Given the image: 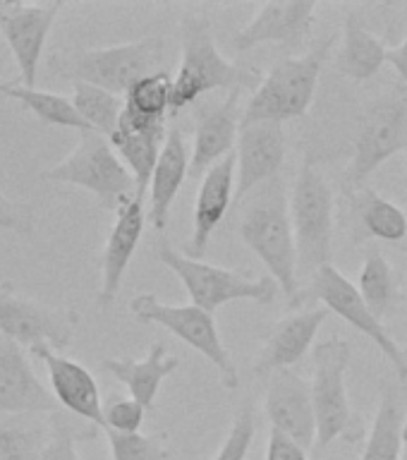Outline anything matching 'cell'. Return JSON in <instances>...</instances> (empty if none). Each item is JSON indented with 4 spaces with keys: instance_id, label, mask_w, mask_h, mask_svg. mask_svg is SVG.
Wrapping results in <instances>:
<instances>
[{
    "instance_id": "6da1fadb",
    "label": "cell",
    "mask_w": 407,
    "mask_h": 460,
    "mask_svg": "<svg viewBox=\"0 0 407 460\" xmlns=\"http://www.w3.org/2000/svg\"><path fill=\"white\" fill-rule=\"evenodd\" d=\"M240 237L261 259L269 276L279 283L280 293L286 295L288 305L295 309L302 307L305 293L300 290V276H297V247H295L293 218H290V197L280 175L259 187L250 207L244 208Z\"/></svg>"
},
{
    "instance_id": "7a4b0ae2",
    "label": "cell",
    "mask_w": 407,
    "mask_h": 460,
    "mask_svg": "<svg viewBox=\"0 0 407 460\" xmlns=\"http://www.w3.org/2000/svg\"><path fill=\"white\" fill-rule=\"evenodd\" d=\"M165 41L146 36L139 41L118 43L106 49L67 50L50 56L49 70L65 82H84L125 99L139 79L164 70Z\"/></svg>"
},
{
    "instance_id": "3957f363",
    "label": "cell",
    "mask_w": 407,
    "mask_h": 460,
    "mask_svg": "<svg viewBox=\"0 0 407 460\" xmlns=\"http://www.w3.org/2000/svg\"><path fill=\"white\" fill-rule=\"evenodd\" d=\"M257 79V72L230 63L214 41V27L207 17L190 14L182 20V58L173 77L171 113H180L194 101L216 89H244Z\"/></svg>"
},
{
    "instance_id": "277c9868",
    "label": "cell",
    "mask_w": 407,
    "mask_h": 460,
    "mask_svg": "<svg viewBox=\"0 0 407 460\" xmlns=\"http://www.w3.org/2000/svg\"><path fill=\"white\" fill-rule=\"evenodd\" d=\"M333 41H336L333 36H323L305 56L280 58L252 92L240 125L286 122L307 113Z\"/></svg>"
},
{
    "instance_id": "5b68a950",
    "label": "cell",
    "mask_w": 407,
    "mask_h": 460,
    "mask_svg": "<svg viewBox=\"0 0 407 460\" xmlns=\"http://www.w3.org/2000/svg\"><path fill=\"white\" fill-rule=\"evenodd\" d=\"M352 359V345L345 338H326L312 350V402L316 415V451L329 448L336 438L359 441L362 424L352 415L348 395V367Z\"/></svg>"
},
{
    "instance_id": "8992f818",
    "label": "cell",
    "mask_w": 407,
    "mask_h": 460,
    "mask_svg": "<svg viewBox=\"0 0 407 460\" xmlns=\"http://www.w3.org/2000/svg\"><path fill=\"white\" fill-rule=\"evenodd\" d=\"M41 180L82 187L96 197L101 208L113 214L137 194L132 172L115 154L113 144L99 132H79L77 146L60 164L46 168Z\"/></svg>"
},
{
    "instance_id": "52a82bcc",
    "label": "cell",
    "mask_w": 407,
    "mask_h": 460,
    "mask_svg": "<svg viewBox=\"0 0 407 460\" xmlns=\"http://www.w3.org/2000/svg\"><path fill=\"white\" fill-rule=\"evenodd\" d=\"M297 276L312 280L333 257V190L312 161H305L295 175L290 192Z\"/></svg>"
},
{
    "instance_id": "ba28073f",
    "label": "cell",
    "mask_w": 407,
    "mask_h": 460,
    "mask_svg": "<svg viewBox=\"0 0 407 460\" xmlns=\"http://www.w3.org/2000/svg\"><path fill=\"white\" fill-rule=\"evenodd\" d=\"M154 257L182 280L192 305L207 309L211 314L216 309L237 300H250L259 307H266V305H273L280 293L279 283L269 273L259 279H247L244 273H237L233 269L211 266L201 259L185 257L182 252L173 250L168 243L158 244Z\"/></svg>"
},
{
    "instance_id": "9c48e42d",
    "label": "cell",
    "mask_w": 407,
    "mask_h": 460,
    "mask_svg": "<svg viewBox=\"0 0 407 460\" xmlns=\"http://www.w3.org/2000/svg\"><path fill=\"white\" fill-rule=\"evenodd\" d=\"M129 312L137 322L151 323V326H161L182 343L190 345L192 350L211 362L216 372L221 376V384L228 391H235L240 386V376H237V367L230 358L228 348L223 345L218 326L211 312L197 307V305H165L151 293H142L132 297L129 302Z\"/></svg>"
},
{
    "instance_id": "30bf717a",
    "label": "cell",
    "mask_w": 407,
    "mask_h": 460,
    "mask_svg": "<svg viewBox=\"0 0 407 460\" xmlns=\"http://www.w3.org/2000/svg\"><path fill=\"white\" fill-rule=\"evenodd\" d=\"M403 149H407V93L391 92L374 101L359 120L348 165L350 187H365L372 172Z\"/></svg>"
},
{
    "instance_id": "8fae6325",
    "label": "cell",
    "mask_w": 407,
    "mask_h": 460,
    "mask_svg": "<svg viewBox=\"0 0 407 460\" xmlns=\"http://www.w3.org/2000/svg\"><path fill=\"white\" fill-rule=\"evenodd\" d=\"M77 326V309L49 307L17 293L13 283L0 286V336L22 348L50 345L60 352L72 343Z\"/></svg>"
},
{
    "instance_id": "7c38bea8",
    "label": "cell",
    "mask_w": 407,
    "mask_h": 460,
    "mask_svg": "<svg viewBox=\"0 0 407 460\" xmlns=\"http://www.w3.org/2000/svg\"><path fill=\"white\" fill-rule=\"evenodd\" d=\"M312 288H309V295L319 300L323 307L338 314L343 322H348L352 329H358L362 336H367L376 348L381 350V355L391 362V367L398 374V379L407 381V359L405 352L398 343H395L391 333L386 331L384 322L379 316L374 314L372 309L367 307L365 297L359 295L358 286L345 279L343 273L338 271L333 264L322 266L319 271L312 276Z\"/></svg>"
},
{
    "instance_id": "4fadbf2b",
    "label": "cell",
    "mask_w": 407,
    "mask_h": 460,
    "mask_svg": "<svg viewBox=\"0 0 407 460\" xmlns=\"http://www.w3.org/2000/svg\"><path fill=\"white\" fill-rule=\"evenodd\" d=\"M65 3H5L0 10V34L20 67L22 84L36 89L43 46Z\"/></svg>"
},
{
    "instance_id": "5bb4252c",
    "label": "cell",
    "mask_w": 407,
    "mask_h": 460,
    "mask_svg": "<svg viewBox=\"0 0 407 460\" xmlns=\"http://www.w3.org/2000/svg\"><path fill=\"white\" fill-rule=\"evenodd\" d=\"M286 129L283 122H247L240 125L235 144L237 187L235 204L257 192L259 187L279 178L286 161Z\"/></svg>"
},
{
    "instance_id": "9a60e30c",
    "label": "cell",
    "mask_w": 407,
    "mask_h": 460,
    "mask_svg": "<svg viewBox=\"0 0 407 460\" xmlns=\"http://www.w3.org/2000/svg\"><path fill=\"white\" fill-rule=\"evenodd\" d=\"M31 358L41 359L46 365L50 379V394L63 405L67 412H72L86 424H93L103 429V401H101L99 384L93 379V374L84 365H79L77 359L65 358L63 352L53 350L50 345H34L29 348Z\"/></svg>"
},
{
    "instance_id": "2e32d148",
    "label": "cell",
    "mask_w": 407,
    "mask_h": 460,
    "mask_svg": "<svg viewBox=\"0 0 407 460\" xmlns=\"http://www.w3.org/2000/svg\"><path fill=\"white\" fill-rule=\"evenodd\" d=\"M264 410L271 429L286 434L302 448L316 446V415L312 386L295 369H283L269 376Z\"/></svg>"
},
{
    "instance_id": "e0dca14e",
    "label": "cell",
    "mask_w": 407,
    "mask_h": 460,
    "mask_svg": "<svg viewBox=\"0 0 407 460\" xmlns=\"http://www.w3.org/2000/svg\"><path fill=\"white\" fill-rule=\"evenodd\" d=\"M56 410L58 401L36 376L24 348L0 336V415H53Z\"/></svg>"
},
{
    "instance_id": "ac0fdd59",
    "label": "cell",
    "mask_w": 407,
    "mask_h": 460,
    "mask_svg": "<svg viewBox=\"0 0 407 460\" xmlns=\"http://www.w3.org/2000/svg\"><path fill=\"white\" fill-rule=\"evenodd\" d=\"M237 187V161L235 154H230L208 168L201 175L197 199H194L192 214V235L185 243V257L201 259L207 252L214 230L221 226V221L228 214L230 204H235Z\"/></svg>"
},
{
    "instance_id": "d6986e66",
    "label": "cell",
    "mask_w": 407,
    "mask_h": 460,
    "mask_svg": "<svg viewBox=\"0 0 407 460\" xmlns=\"http://www.w3.org/2000/svg\"><path fill=\"white\" fill-rule=\"evenodd\" d=\"M144 226H146V208L144 197L135 194L128 204H122L115 214V223L108 233L103 257H101V288L96 295L101 309H108L120 293L122 279L128 273V266L137 252V244L142 240Z\"/></svg>"
},
{
    "instance_id": "ffe728a7",
    "label": "cell",
    "mask_w": 407,
    "mask_h": 460,
    "mask_svg": "<svg viewBox=\"0 0 407 460\" xmlns=\"http://www.w3.org/2000/svg\"><path fill=\"white\" fill-rule=\"evenodd\" d=\"M314 13V0L264 3V5H259L257 14L233 36L230 46L237 53H244V50L257 49L264 43H279V46L300 43L312 29Z\"/></svg>"
},
{
    "instance_id": "44dd1931",
    "label": "cell",
    "mask_w": 407,
    "mask_h": 460,
    "mask_svg": "<svg viewBox=\"0 0 407 460\" xmlns=\"http://www.w3.org/2000/svg\"><path fill=\"white\" fill-rule=\"evenodd\" d=\"M329 314L331 312L326 307H309L280 319L266 338L264 348L252 367V374L259 379L261 376L269 379L276 372L293 369V365H297L307 355L309 348L314 345L316 333Z\"/></svg>"
},
{
    "instance_id": "7402d4cb",
    "label": "cell",
    "mask_w": 407,
    "mask_h": 460,
    "mask_svg": "<svg viewBox=\"0 0 407 460\" xmlns=\"http://www.w3.org/2000/svg\"><path fill=\"white\" fill-rule=\"evenodd\" d=\"M240 93L243 89L228 92L218 106L208 108L199 115L192 139V158H190V175L201 178L208 168L221 164L223 158L235 154L237 135H240Z\"/></svg>"
},
{
    "instance_id": "603a6c76",
    "label": "cell",
    "mask_w": 407,
    "mask_h": 460,
    "mask_svg": "<svg viewBox=\"0 0 407 460\" xmlns=\"http://www.w3.org/2000/svg\"><path fill=\"white\" fill-rule=\"evenodd\" d=\"M190 158H192V149H187L185 132L178 128L168 129L164 151L158 156V164L149 182L146 221L156 230H165V226H168L175 197H178L180 187L190 175Z\"/></svg>"
},
{
    "instance_id": "cb8c5ba5",
    "label": "cell",
    "mask_w": 407,
    "mask_h": 460,
    "mask_svg": "<svg viewBox=\"0 0 407 460\" xmlns=\"http://www.w3.org/2000/svg\"><path fill=\"white\" fill-rule=\"evenodd\" d=\"M103 372L125 384L129 398H135L146 410L154 408L156 395L161 391L164 379L178 372L180 359L168 352L165 343H154L142 359L132 358H108L101 362Z\"/></svg>"
},
{
    "instance_id": "d4e9b609",
    "label": "cell",
    "mask_w": 407,
    "mask_h": 460,
    "mask_svg": "<svg viewBox=\"0 0 407 460\" xmlns=\"http://www.w3.org/2000/svg\"><path fill=\"white\" fill-rule=\"evenodd\" d=\"M386 43L374 31H369L355 14H348L343 24V36H341V50L336 56L338 72L362 84L379 75L381 67L386 65Z\"/></svg>"
},
{
    "instance_id": "484cf974",
    "label": "cell",
    "mask_w": 407,
    "mask_h": 460,
    "mask_svg": "<svg viewBox=\"0 0 407 460\" xmlns=\"http://www.w3.org/2000/svg\"><path fill=\"white\" fill-rule=\"evenodd\" d=\"M165 137H168L165 125H156V128L146 129H115V135L108 139L122 164L132 172L139 197H146L151 175H154L158 156L164 151Z\"/></svg>"
},
{
    "instance_id": "4316f807",
    "label": "cell",
    "mask_w": 407,
    "mask_h": 460,
    "mask_svg": "<svg viewBox=\"0 0 407 460\" xmlns=\"http://www.w3.org/2000/svg\"><path fill=\"white\" fill-rule=\"evenodd\" d=\"M359 228L367 237L384 243H403L407 237V216L398 204L381 197L372 187H358L352 194Z\"/></svg>"
},
{
    "instance_id": "83f0119b",
    "label": "cell",
    "mask_w": 407,
    "mask_h": 460,
    "mask_svg": "<svg viewBox=\"0 0 407 460\" xmlns=\"http://www.w3.org/2000/svg\"><path fill=\"white\" fill-rule=\"evenodd\" d=\"M0 96L17 101L29 113H34L43 125H56V128H70L77 132H92L84 118L77 113L72 99L63 93L41 92V89H29L24 84H0Z\"/></svg>"
},
{
    "instance_id": "f1b7e54d",
    "label": "cell",
    "mask_w": 407,
    "mask_h": 460,
    "mask_svg": "<svg viewBox=\"0 0 407 460\" xmlns=\"http://www.w3.org/2000/svg\"><path fill=\"white\" fill-rule=\"evenodd\" d=\"M405 415L407 412L394 388L384 391L359 460H401Z\"/></svg>"
},
{
    "instance_id": "f546056e",
    "label": "cell",
    "mask_w": 407,
    "mask_h": 460,
    "mask_svg": "<svg viewBox=\"0 0 407 460\" xmlns=\"http://www.w3.org/2000/svg\"><path fill=\"white\" fill-rule=\"evenodd\" d=\"M358 290L365 297L367 307L372 309L379 319L394 314L395 307L403 300L395 269L379 252L369 254L365 264H362V269H359Z\"/></svg>"
},
{
    "instance_id": "4dcf8cb0",
    "label": "cell",
    "mask_w": 407,
    "mask_h": 460,
    "mask_svg": "<svg viewBox=\"0 0 407 460\" xmlns=\"http://www.w3.org/2000/svg\"><path fill=\"white\" fill-rule=\"evenodd\" d=\"M72 103L77 108V113L84 118L86 125L92 128V132H99L106 139L115 135V129L120 125L125 99L106 92V89H99V86L75 82L72 84Z\"/></svg>"
},
{
    "instance_id": "1f68e13d",
    "label": "cell",
    "mask_w": 407,
    "mask_h": 460,
    "mask_svg": "<svg viewBox=\"0 0 407 460\" xmlns=\"http://www.w3.org/2000/svg\"><path fill=\"white\" fill-rule=\"evenodd\" d=\"M171 93L173 75L168 70H161L139 79L125 93V111L146 120H165V115L171 113Z\"/></svg>"
},
{
    "instance_id": "d6a6232c",
    "label": "cell",
    "mask_w": 407,
    "mask_h": 460,
    "mask_svg": "<svg viewBox=\"0 0 407 460\" xmlns=\"http://www.w3.org/2000/svg\"><path fill=\"white\" fill-rule=\"evenodd\" d=\"M49 431L41 424L0 415V460H41Z\"/></svg>"
},
{
    "instance_id": "836d02e7",
    "label": "cell",
    "mask_w": 407,
    "mask_h": 460,
    "mask_svg": "<svg viewBox=\"0 0 407 460\" xmlns=\"http://www.w3.org/2000/svg\"><path fill=\"white\" fill-rule=\"evenodd\" d=\"M111 458L113 460H168L171 451L165 446V434H118L106 429Z\"/></svg>"
},
{
    "instance_id": "e575fe53",
    "label": "cell",
    "mask_w": 407,
    "mask_h": 460,
    "mask_svg": "<svg viewBox=\"0 0 407 460\" xmlns=\"http://www.w3.org/2000/svg\"><path fill=\"white\" fill-rule=\"evenodd\" d=\"M254 434H257V410L252 402H247L233 420L228 437L214 460H247L252 444H254Z\"/></svg>"
},
{
    "instance_id": "d590c367",
    "label": "cell",
    "mask_w": 407,
    "mask_h": 460,
    "mask_svg": "<svg viewBox=\"0 0 407 460\" xmlns=\"http://www.w3.org/2000/svg\"><path fill=\"white\" fill-rule=\"evenodd\" d=\"M93 437V431L77 429L63 415L53 412V422L49 427V441L43 446L41 460H82L77 453V438Z\"/></svg>"
},
{
    "instance_id": "8d00e7d4",
    "label": "cell",
    "mask_w": 407,
    "mask_h": 460,
    "mask_svg": "<svg viewBox=\"0 0 407 460\" xmlns=\"http://www.w3.org/2000/svg\"><path fill=\"white\" fill-rule=\"evenodd\" d=\"M144 415H146V408L139 405L135 398H111L108 402H103V420H106V427L103 431H118V434H137L142 429Z\"/></svg>"
},
{
    "instance_id": "74e56055",
    "label": "cell",
    "mask_w": 407,
    "mask_h": 460,
    "mask_svg": "<svg viewBox=\"0 0 407 460\" xmlns=\"http://www.w3.org/2000/svg\"><path fill=\"white\" fill-rule=\"evenodd\" d=\"M36 214L27 201L13 199L0 192V230H10L17 235H34Z\"/></svg>"
},
{
    "instance_id": "f35d334b",
    "label": "cell",
    "mask_w": 407,
    "mask_h": 460,
    "mask_svg": "<svg viewBox=\"0 0 407 460\" xmlns=\"http://www.w3.org/2000/svg\"><path fill=\"white\" fill-rule=\"evenodd\" d=\"M266 460H309L307 448H302L297 441H293L286 434L271 429L269 444H266Z\"/></svg>"
},
{
    "instance_id": "ab89813d",
    "label": "cell",
    "mask_w": 407,
    "mask_h": 460,
    "mask_svg": "<svg viewBox=\"0 0 407 460\" xmlns=\"http://www.w3.org/2000/svg\"><path fill=\"white\" fill-rule=\"evenodd\" d=\"M386 63L398 72V77L407 84V39H403L398 46H388Z\"/></svg>"
},
{
    "instance_id": "60d3db41",
    "label": "cell",
    "mask_w": 407,
    "mask_h": 460,
    "mask_svg": "<svg viewBox=\"0 0 407 460\" xmlns=\"http://www.w3.org/2000/svg\"><path fill=\"white\" fill-rule=\"evenodd\" d=\"M401 460H407V415H405V427H403V456Z\"/></svg>"
},
{
    "instance_id": "b9f144b4",
    "label": "cell",
    "mask_w": 407,
    "mask_h": 460,
    "mask_svg": "<svg viewBox=\"0 0 407 460\" xmlns=\"http://www.w3.org/2000/svg\"><path fill=\"white\" fill-rule=\"evenodd\" d=\"M0 60H3V46H0Z\"/></svg>"
},
{
    "instance_id": "7bdbcfd3",
    "label": "cell",
    "mask_w": 407,
    "mask_h": 460,
    "mask_svg": "<svg viewBox=\"0 0 407 460\" xmlns=\"http://www.w3.org/2000/svg\"><path fill=\"white\" fill-rule=\"evenodd\" d=\"M403 352H405V359H407V348H403Z\"/></svg>"
},
{
    "instance_id": "ee69618b",
    "label": "cell",
    "mask_w": 407,
    "mask_h": 460,
    "mask_svg": "<svg viewBox=\"0 0 407 460\" xmlns=\"http://www.w3.org/2000/svg\"><path fill=\"white\" fill-rule=\"evenodd\" d=\"M3 5H5V3H0V10H3Z\"/></svg>"
}]
</instances>
